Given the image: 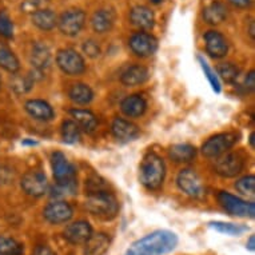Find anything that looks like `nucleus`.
<instances>
[{"instance_id":"obj_47","label":"nucleus","mask_w":255,"mask_h":255,"mask_svg":"<svg viewBox=\"0 0 255 255\" xmlns=\"http://www.w3.org/2000/svg\"><path fill=\"white\" fill-rule=\"evenodd\" d=\"M1 83H3V80H1V76H0V88H1Z\"/></svg>"},{"instance_id":"obj_6","label":"nucleus","mask_w":255,"mask_h":255,"mask_svg":"<svg viewBox=\"0 0 255 255\" xmlns=\"http://www.w3.org/2000/svg\"><path fill=\"white\" fill-rule=\"evenodd\" d=\"M238 142L237 132H221L209 138L202 146V154L206 158H218L230 150Z\"/></svg>"},{"instance_id":"obj_20","label":"nucleus","mask_w":255,"mask_h":255,"mask_svg":"<svg viewBox=\"0 0 255 255\" xmlns=\"http://www.w3.org/2000/svg\"><path fill=\"white\" fill-rule=\"evenodd\" d=\"M130 21L140 29H151L155 24V15L146 5H136L130 11Z\"/></svg>"},{"instance_id":"obj_12","label":"nucleus","mask_w":255,"mask_h":255,"mask_svg":"<svg viewBox=\"0 0 255 255\" xmlns=\"http://www.w3.org/2000/svg\"><path fill=\"white\" fill-rule=\"evenodd\" d=\"M128 46L135 55L140 58H148L158 50V39L148 32H135L128 40Z\"/></svg>"},{"instance_id":"obj_22","label":"nucleus","mask_w":255,"mask_h":255,"mask_svg":"<svg viewBox=\"0 0 255 255\" xmlns=\"http://www.w3.org/2000/svg\"><path fill=\"white\" fill-rule=\"evenodd\" d=\"M110 249V238L105 233L92 234L84 243L83 255H105Z\"/></svg>"},{"instance_id":"obj_36","label":"nucleus","mask_w":255,"mask_h":255,"mask_svg":"<svg viewBox=\"0 0 255 255\" xmlns=\"http://www.w3.org/2000/svg\"><path fill=\"white\" fill-rule=\"evenodd\" d=\"M0 36L5 39L13 36V23L5 11H0Z\"/></svg>"},{"instance_id":"obj_17","label":"nucleus","mask_w":255,"mask_h":255,"mask_svg":"<svg viewBox=\"0 0 255 255\" xmlns=\"http://www.w3.org/2000/svg\"><path fill=\"white\" fill-rule=\"evenodd\" d=\"M148 79V70L142 64H131L122 72L121 82L126 87H136Z\"/></svg>"},{"instance_id":"obj_14","label":"nucleus","mask_w":255,"mask_h":255,"mask_svg":"<svg viewBox=\"0 0 255 255\" xmlns=\"http://www.w3.org/2000/svg\"><path fill=\"white\" fill-rule=\"evenodd\" d=\"M111 132H113L114 138L121 143H128L131 140H135L140 134L138 126L125 118L114 119L113 125H111Z\"/></svg>"},{"instance_id":"obj_23","label":"nucleus","mask_w":255,"mask_h":255,"mask_svg":"<svg viewBox=\"0 0 255 255\" xmlns=\"http://www.w3.org/2000/svg\"><path fill=\"white\" fill-rule=\"evenodd\" d=\"M70 114L74 118V122L80 127V130L86 131L88 134L97 130L98 118L92 111L84 109H74L70 111Z\"/></svg>"},{"instance_id":"obj_15","label":"nucleus","mask_w":255,"mask_h":255,"mask_svg":"<svg viewBox=\"0 0 255 255\" xmlns=\"http://www.w3.org/2000/svg\"><path fill=\"white\" fill-rule=\"evenodd\" d=\"M205 46L207 54L214 59L225 58L229 52V43L226 38L218 31H207L205 34Z\"/></svg>"},{"instance_id":"obj_42","label":"nucleus","mask_w":255,"mask_h":255,"mask_svg":"<svg viewBox=\"0 0 255 255\" xmlns=\"http://www.w3.org/2000/svg\"><path fill=\"white\" fill-rule=\"evenodd\" d=\"M229 1L238 8H247L253 3V0H229Z\"/></svg>"},{"instance_id":"obj_34","label":"nucleus","mask_w":255,"mask_h":255,"mask_svg":"<svg viewBox=\"0 0 255 255\" xmlns=\"http://www.w3.org/2000/svg\"><path fill=\"white\" fill-rule=\"evenodd\" d=\"M235 188H237V191H239L242 195H246V197H254L255 176L254 175L242 176L241 179L237 180Z\"/></svg>"},{"instance_id":"obj_39","label":"nucleus","mask_w":255,"mask_h":255,"mask_svg":"<svg viewBox=\"0 0 255 255\" xmlns=\"http://www.w3.org/2000/svg\"><path fill=\"white\" fill-rule=\"evenodd\" d=\"M46 3V0H24L21 8L24 9L25 12H35L36 9L42 8V5Z\"/></svg>"},{"instance_id":"obj_44","label":"nucleus","mask_w":255,"mask_h":255,"mask_svg":"<svg viewBox=\"0 0 255 255\" xmlns=\"http://www.w3.org/2000/svg\"><path fill=\"white\" fill-rule=\"evenodd\" d=\"M250 144L253 148H255V132H251L250 134Z\"/></svg>"},{"instance_id":"obj_8","label":"nucleus","mask_w":255,"mask_h":255,"mask_svg":"<svg viewBox=\"0 0 255 255\" xmlns=\"http://www.w3.org/2000/svg\"><path fill=\"white\" fill-rule=\"evenodd\" d=\"M215 164H214V170L218 175L223 176V178H234L242 172L245 167V159L238 152H225L221 156L215 158Z\"/></svg>"},{"instance_id":"obj_5","label":"nucleus","mask_w":255,"mask_h":255,"mask_svg":"<svg viewBox=\"0 0 255 255\" xmlns=\"http://www.w3.org/2000/svg\"><path fill=\"white\" fill-rule=\"evenodd\" d=\"M176 184L182 193L195 199L205 197L206 187L203 179L194 168H183L176 176Z\"/></svg>"},{"instance_id":"obj_38","label":"nucleus","mask_w":255,"mask_h":255,"mask_svg":"<svg viewBox=\"0 0 255 255\" xmlns=\"http://www.w3.org/2000/svg\"><path fill=\"white\" fill-rule=\"evenodd\" d=\"M83 51L84 54L90 56V58H98L101 55V47H99V44L95 40H92V39L86 40L83 43Z\"/></svg>"},{"instance_id":"obj_11","label":"nucleus","mask_w":255,"mask_h":255,"mask_svg":"<svg viewBox=\"0 0 255 255\" xmlns=\"http://www.w3.org/2000/svg\"><path fill=\"white\" fill-rule=\"evenodd\" d=\"M74 215V210L66 201L55 199L50 202L43 210V217L51 225H63L67 223Z\"/></svg>"},{"instance_id":"obj_33","label":"nucleus","mask_w":255,"mask_h":255,"mask_svg":"<svg viewBox=\"0 0 255 255\" xmlns=\"http://www.w3.org/2000/svg\"><path fill=\"white\" fill-rule=\"evenodd\" d=\"M218 78H221L226 83H234L239 76V68L235 66L234 63L226 62L221 63L217 68Z\"/></svg>"},{"instance_id":"obj_3","label":"nucleus","mask_w":255,"mask_h":255,"mask_svg":"<svg viewBox=\"0 0 255 255\" xmlns=\"http://www.w3.org/2000/svg\"><path fill=\"white\" fill-rule=\"evenodd\" d=\"M84 207L91 215L103 221H111L119 213V202L109 190L88 194Z\"/></svg>"},{"instance_id":"obj_31","label":"nucleus","mask_w":255,"mask_h":255,"mask_svg":"<svg viewBox=\"0 0 255 255\" xmlns=\"http://www.w3.org/2000/svg\"><path fill=\"white\" fill-rule=\"evenodd\" d=\"M24 246L16 239L0 235V255H23Z\"/></svg>"},{"instance_id":"obj_1","label":"nucleus","mask_w":255,"mask_h":255,"mask_svg":"<svg viewBox=\"0 0 255 255\" xmlns=\"http://www.w3.org/2000/svg\"><path fill=\"white\" fill-rule=\"evenodd\" d=\"M178 235L170 230H156L138 239L125 255H167L178 246Z\"/></svg>"},{"instance_id":"obj_37","label":"nucleus","mask_w":255,"mask_h":255,"mask_svg":"<svg viewBox=\"0 0 255 255\" xmlns=\"http://www.w3.org/2000/svg\"><path fill=\"white\" fill-rule=\"evenodd\" d=\"M86 187H87L88 194H90L107 190V184H106L105 180H102L99 176H94L91 179H88V182H86Z\"/></svg>"},{"instance_id":"obj_30","label":"nucleus","mask_w":255,"mask_h":255,"mask_svg":"<svg viewBox=\"0 0 255 255\" xmlns=\"http://www.w3.org/2000/svg\"><path fill=\"white\" fill-rule=\"evenodd\" d=\"M80 127L71 119H67L62 123L60 127V135H62L63 142L67 144H75L80 139Z\"/></svg>"},{"instance_id":"obj_45","label":"nucleus","mask_w":255,"mask_h":255,"mask_svg":"<svg viewBox=\"0 0 255 255\" xmlns=\"http://www.w3.org/2000/svg\"><path fill=\"white\" fill-rule=\"evenodd\" d=\"M250 35H251V38L254 39V21H251V25H250Z\"/></svg>"},{"instance_id":"obj_24","label":"nucleus","mask_w":255,"mask_h":255,"mask_svg":"<svg viewBox=\"0 0 255 255\" xmlns=\"http://www.w3.org/2000/svg\"><path fill=\"white\" fill-rule=\"evenodd\" d=\"M168 156L175 163H188L197 156V148L187 143L174 144L168 150Z\"/></svg>"},{"instance_id":"obj_21","label":"nucleus","mask_w":255,"mask_h":255,"mask_svg":"<svg viewBox=\"0 0 255 255\" xmlns=\"http://www.w3.org/2000/svg\"><path fill=\"white\" fill-rule=\"evenodd\" d=\"M115 23V13L111 9L102 8L98 9L97 12L92 15L91 25L92 29L98 34H106L113 28Z\"/></svg>"},{"instance_id":"obj_27","label":"nucleus","mask_w":255,"mask_h":255,"mask_svg":"<svg viewBox=\"0 0 255 255\" xmlns=\"http://www.w3.org/2000/svg\"><path fill=\"white\" fill-rule=\"evenodd\" d=\"M0 67L11 74H16L20 70V62L7 44L0 42Z\"/></svg>"},{"instance_id":"obj_35","label":"nucleus","mask_w":255,"mask_h":255,"mask_svg":"<svg viewBox=\"0 0 255 255\" xmlns=\"http://www.w3.org/2000/svg\"><path fill=\"white\" fill-rule=\"evenodd\" d=\"M198 62H199V64H201L202 70H203V72H205L206 78L209 79L210 84H211V87H213V90L215 92H221V83H219V78H218V75L215 74V71H214L213 68L210 67L209 63L206 62L205 58L203 56H198Z\"/></svg>"},{"instance_id":"obj_2","label":"nucleus","mask_w":255,"mask_h":255,"mask_svg":"<svg viewBox=\"0 0 255 255\" xmlns=\"http://www.w3.org/2000/svg\"><path fill=\"white\" fill-rule=\"evenodd\" d=\"M166 176V164L164 160L155 152H148L143 158L139 167V180L140 183L151 191L162 187Z\"/></svg>"},{"instance_id":"obj_25","label":"nucleus","mask_w":255,"mask_h":255,"mask_svg":"<svg viewBox=\"0 0 255 255\" xmlns=\"http://www.w3.org/2000/svg\"><path fill=\"white\" fill-rule=\"evenodd\" d=\"M32 23L42 31H51L58 25V17L51 9L39 8L32 12Z\"/></svg>"},{"instance_id":"obj_28","label":"nucleus","mask_w":255,"mask_h":255,"mask_svg":"<svg viewBox=\"0 0 255 255\" xmlns=\"http://www.w3.org/2000/svg\"><path fill=\"white\" fill-rule=\"evenodd\" d=\"M68 98L76 105H88L94 99V91L88 84L75 83L68 90Z\"/></svg>"},{"instance_id":"obj_43","label":"nucleus","mask_w":255,"mask_h":255,"mask_svg":"<svg viewBox=\"0 0 255 255\" xmlns=\"http://www.w3.org/2000/svg\"><path fill=\"white\" fill-rule=\"evenodd\" d=\"M246 249H247V250H250V251L255 250V237H254V235H251L250 238H249V241H247Z\"/></svg>"},{"instance_id":"obj_46","label":"nucleus","mask_w":255,"mask_h":255,"mask_svg":"<svg viewBox=\"0 0 255 255\" xmlns=\"http://www.w3.org/2000/svg\"><path fill=\"white\" fill-rule=\"evenodd\" d=\"M151 1H152V3H154V4H159V3H160V1H162V0H151Z\"/></svg>"},{"instance_id":"obj_40","label":"nucleus","mask_w":255,"mask_h":255,"mask_svg":"<svg viewBox=\"0 0 255 255\" xmlns=\"http://www.w3.org/2000/svg\"><path fill=\"white\" fill-rule=\"evenodd\" d=\"M243 87H245V90H246L247 92L254 91V87H255V72L254 71L249 72V75L246 76L245 83H243Z\"/></svg>"},{"instance_id":"obj_16","label":"nucleus","mask_w":255,"mask_h":255,"mask_svg":"<svg viewBox=\"0 0 255 255\" xmlns=\"http://www.w3.org/2000/svg\"><path fill=\"white\" fill-rule=\"evenodd\" d=\"M24 110L35 121L50 122L55 117L54 109L42 99H29L24 103Z\"/></svg>"},{"instance_id":"obj_19","label":"nucleus","mask_w":255,"mask_h":255,"mask_svg":"<svg viewBox=\"0 0 255 255\" xmlns=\"http://www.w3.org/2000/svg\"><path fill=\"white\" fill-rule=\"evenodd\" d=\"M122 113L128 118H139L146 113L147 103L142 95L134 94L126 97L121 103Z\"/></svg>"},{"instance_id":"obj_7","label":"nucleus","mask_w":255,"mask_h":255,"mask_svg":"<svg viewBox=\"0 0 255 255\" xmlns=\"http://www.w3.org/2000/svg\"><path fill=\"white\" fill-rule=\"evenodd\" d=\"M56 64L66 75L79 76L86 71V62L78 51L63 48L56 54Z\"/></svg>"},{"instance_id":"obj_29","label":"nucleus","mask_w":255,"mask_h":255,"mask_svg":"<svg viewBox=\"0 0 255 255\" xmlns=\"http://www.w3.org/2000/svg\"><path fill=\"white\" fill-rule=\"evenodd\" d=\"M209 227L213 230L221 234L230 235V237H239L243 233L249 231V227L243 226V225H235V223H229V222H221V221H213L209 223Z\"/></svg>"},{"instance_id":"obj_41","label":"nucleus","mask_w":255,"mask_h":255,"mask_svg":"<svg viewBox=\"0 0 255 255\" xmlns=\"http://www.w3.org/2000/svg\"><path fill=\"white\" fill-rule=\"evenodd\" d=\"M34 255H56L48 246H38L35 249Z\"/></svg>"},{"instance_id":"obj_13","label":"nucleus","mask_w":255,"mask_h":255,"mask_svg":"<svg viewBox=\"0 0 255 255\" xmlns=\"http://www.w3.org/2000/svg\"><path fill=\"white\" fill-rule=\"evenodd\" d=\"M92 234L91 225L86 221L72 222L63 231L64 239L71 245H84Z\"/></svg>"},{"instance_id":"obj_26","label":"nucleus","mask_w":255,"mask_h":255,"mask_svg":"<svg viewBox=\"0 0 255 255\" xmlns=\"http://www.w3.org/2000/svg\"><path fill=\"white\" fill-rule=\"evenodd\" d=\"M227 17V7L219 0H215L203 9V19L209 24H219Z\"/></svg>"},{"instance_id":"obj_10","label":"nucleus","mask_w":255,"mask_h":255,"mask_svg":"<svg viewBox=\"0 0 255 255\" xmlns=\"http://www.w3.org/2000/svg\"><path fill=\"white\" fill-rule=\"evenodd\" d=\"M20 186L27 195L34 198L43 197L50 187L47 176L38 170H31V171L25 172L21 178Z\"/></svg>"},{"instance_id":"obj_9","label":"nucleus","mask_w":255,"mask_h":255,"mask_svg":"<svg viewBox=\"0 0 255 255\" xmlns=\"http://www.w3.org/2000/svg\"><path fill=\"white\" fill-rule=\"evenodd\" d=\"M86 24V13L80 8H71L64 11L59 17L58 27L66 36H76Z\"/></svg>"},{"instance_id":"obj_32","label":"nucleus","mask_w":255,"mask_h":255,"mask_svg":"<svg viewBox=\"0 0 255 255\" xmlns=\"http://www.w3.org/2000/svg\"><path fill=\"white\" fill-rule=\"evenodd\" d=\"M35 83L34 76L31 75H15L11 79V88L16 92L17 95L21 94H27V92L32 88Z\"/></svg>"},{"instance_id":"obj_4","label":"nucleus","mask_w":255,"mask_h":255,"mask_svg":"<svg viewBox=\"0 0 255 255\" xmlns=\"http://www.w3.org/2000/svg\"><path fill=\"white\" fill-rule=\"evenodd\" d=\"M218 202L227 214L233 217L239 218H254L255 205L254 202H247L235 197L227 191H219L218 193Z\"/></svg>"},{"instance_id":"obj_18","label":"nucleus","mask_w":255,"mask_h":255,"mask_svg":"<svg viewBox=\"0 0 255 255\" xmlns=\"http://www.w3.org/2000/svg\"><path fill=\"white\" fill-rule=\"evenodd\" d=\"M29 62L32 64L35 72L42 74L46 68H48L51 62V51L44 43H35L31 51Z\"/></svg>"}]
</instances>
